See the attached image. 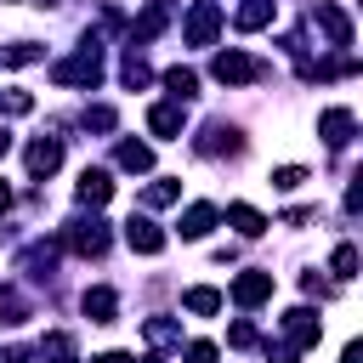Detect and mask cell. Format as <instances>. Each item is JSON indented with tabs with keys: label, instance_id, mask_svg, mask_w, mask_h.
Here are the masks:
<instances>
[{
	"label": "cell",
	"instance_id": "27",
	"mask_svg": "<svg viewBox=\"0 0 363 363\" xmlns=\"http://www.w3.org/2000/svg\"><path fill=\"white\" fill-rule=\"evenodd\" d=\"M142 335H147L153 346H176V340H182V323H170V318H147Z\"/></svg>",
	"mask_w": 363,
	"mask_h": 363
},
{
	"label": "cell",
	"instance_id": "13",
	"mask_svg": "<svg viewBox=\"0 0 363 363\" xmlns=\"http://www.w3.org/2000/svg\"><path fill=\"white\" fill-rule=\"evenodd\" d=\"M182 125H187L182 102H153V108H147V130H153V136H182Z\"/></svg>",
	"mask_w": 363,
	"mask_h": 363
},
{
	"label": "cell",
	"instance_id": "25",
	"mask_svg": "<svg viewBox=\"0 0 363 363\" xmlns=\"http://www.w3.org/2000/svg\"><path fill=\"white\" fill-rule=\"evenodd\" d=\"M119 164L125 170H153V147L147 142H119Z\"/></svg>",
	"mask_w": 363,
	"mask_h": 363
},
{
	"label": "cell",
	"instance_id": "2",
	"mask_svg": "<svg viewBox=\"0 0 363 363\" xmlns=\"http://www.w3.org/2000/svg\"><path fill=\"white\" fill-rule=\"evenodd\" d=\"M318 335H323V318H318L312 306H295V312H284V346L272 352V363H295V352L318 346Z\"/></svg>",
	"mask_w": 363,
	"mask_h": 363
},
{
	"label": "cell",
	"instance_id": "26",
	"mask_svg": "<svg viewBox=\"0 0 363 363\" xmlns=\"http://www.w3.org/2000/svg\"><path fill=\"white\" fill-rule=\"evenodd\" d=\"M329 272L346 284V278H357V244H335V255H329Z\"/></svg>",
	"mask_w": 363,
	"mask_h": 363
},
{
	"label": "cell",
	"instance_id": "9",
	"mask_svg": "<svg viewBox=\"0 0 363 363\" xmlns=\"http://www.w3.org/2000/svg\"><path fill=\"white\" fill-rule=\"evenodd\" d=\"M233 301L250 312V306H261V301H272V272H261V267H250V272H238L233 278Z\"/></svg>",
	"mask_w": 363,
	"mask_h": 363
},
{
	"label": "cell",
	"instance_id": "12",
	"mask_svg": "<svg viewBox=\"0 0 363 363\" xmlns=\"http://www.w3.org/2000/svg\"><path fill=\"white\" fill-rule=\"evenodd\" d=\"M125 244H130L136 255H159V250H164V233H159L147 216H130V221H125Z\"/></svg>",
	"mask_w": 363,
	"mask_h": 363
},
{
	"label": "cell",
	"instance_id": "11",
	"mask_svg": "<svg viewBox=\"0 0 363 363\" xmlns=\"http://www.w3.org/2000/svg\"><path fill=\"white\" fill-rule=\"evenodd\" d=\"M164 23H170V0H147V11L130 23V51H142V45H147Z\"/></svg>",
	"mask_w": 363,
	"mask_h": 363
},
{
	"label": "cell",
	"instance_id": "30",
	"mask_svg": "<svg viewBox=\"0 0 363 363\" xmlns=\"http://www.w3.org/2000/svg\"><path fill=\"white\" fill-rule=\"evenodd\" d=\"M301 182H306V170H301V164H284V170H272V187H278V193H295Z\"/></svg>",
	"mask_w": 363,
	"mask_h": 363
},
{
	"label": "cell",
	"instance_id": "19",
	"mask_svg": "<svg viewBox=\"0 0 363 363\" xmlns=\"http://www.w3.org/2000/svg\"><path fill=\"white\" fill-rule=\"evenodd\" d=\"M164 91H170V102H187V96H199V74L193 68H164Z\"/></svg>",
	"mask_w": 363,
	"mask_h": 363
},
{
	"label": "cell",
	"instance_id": "29",
	"mask_svg": "<svg viewBox=\"0 0 363 363\" xmlns=\"http://www.w3.org/2000/svg\"><path fill=\"white\" fill-rule=\"evenodd\" d=\"M113 125H119V113H113V108H102V102H96V108H85V130H113Z\"/></svg>",
	"mask_w": 363,
	"mask_h": 363
},
{
	"label": "cell",
	"instance_id": "10",
	"mask_svg": "<svg viewBox=\"0 0 363 363\" xmlns=\"http://www.w3.org/2000/svg\"><path fill=\"white\" fill-rule=\"evenodd\" d=\"M23 159H28V176H34V182H45V176L62 164V142H57V136H34Z\"/></svg>",
	"mask_w": 363,
	"mask_h": 363
},
{
	"label": "cell",
	"instance_id": "6",
	"mask_svg": "<svg viewBox=\"0 0 363 363\" xmlns=\"http://www.w3.org/2000/svg\"><path fill=\"white\" fill-rule=\"evenodd\" d=\"M193 147H199L204 159H216V153H244V136H238V125H227V119H210V125L193 136Z\"/></svg>",
	"mask_w": 363,
	"mask_h": 363
},
{
	"label": "cell",
	"instance_id": "3",
	"mask_svg": "<svg viewBox=\"0 0 363 363\" xmlns=\"http://www.w3.org/2000/svg\"><path fill=\"white\" fill-rule=\"evenodd\" d=\"M210 74H216L221 85H255V79H267V62L250 57V51H216Z\"/></svg>",
	"mask_w": 363,
	"mask_h": 363
},
{
	"label": "cell",
	"instance_id": "35",
	"mask_svg": "<svg viewBox=\"0 0 363 363\" xmlns=\"http://www.w3.org/2000/svg\"><path fill=\"white\" fill-rule=\"evenodd\" d=\"M6 210H11V187L0 182V216H6Z\"/></svg>",
	"mask_w": 363,
	"mask_h": 363
},
{
	"label": "cell",
	"instance_id": "28",
	"mask_svg": "<svg viewBox=\"0 0 363 363\" xmlns=\"http://www.w3.org/2000/svg\"><path fill=\"white\" fill-rule=\"evenodd\" d=\"M119 79H125L130 91H142V85L153 79V74H147V62H142V51H130V57H125V68H119Z\"/></svg>",
	"mask_w": 363,
	"mask_h": 363
},
{
	"label": "cell",
	"instance_id": "21",
	"mask_svg": "<svg viewBox=\"0 0 363 363\" xmlns=\"http://www.w3.org/2000/svg\"><path fill=\"white\" fill-rule=\"evenodd\" d=\"M182 306H187V312H199V318H210V312H221V289L199 284V289H187V295H182Z\"/></svg>",
	"mask_w": 363,
	"mask_h": 363
},
{
	"label": "cell",
	"instance_id": "7",
	"mask_svg": "<svg viewBox=\"0 0 363 363\" xmlns=\"http://www.w3.org/2000/svg\"><path fill=\"white\" fill-rule=\"evenodd\" d=\"M216 34H221V6L216 0H199L187 11V45H216Z\"/></svg>",
	"mask_w": 363,
	"mask_h": 363
},
{
	"label": "cell",
	"instance_id": "33",
	"mask_svg": "<svg viewBox=\"0 0 363 363\" xmlns=\"http://www.w3.org/2000/svg\"><path fill=\"white\" fill-rule=\"evenodd\" d=\"M0 363H28V352H23V346H11V352H6Z\"/></svg>",
	"mask_w": 363,
	"mask_h": 363
},
{
	"label": "cell",
	"instance_id": "37",
	"mask_svg": "<svg viewBox=\"0 0 363 363\" xmlns=\"http://www.w3.org/2000/svg\"><path fill=\"white\" fill-rule=\"evenodd\" d=\"M28 6H57V0H28Z\"/></svg>",
	"mask_w": 363,
	"mask_h": 363
},
{
	"label": "cell",
	"instance_id": "15",
	"mask_svg": "<svg viewBox=\"0 0 363 363\" xmlns=\"http://www.w3.org/2000/svg\"><path fill=\"white\" fill-rule=\"evenodd\" d=\"M79 306H85V318H91V323H113V318H119V295H113V289H102V284H96V289H85V301H79Z\"/></svg>",
	"mask_w": 363,
	"mask_h": 363
},
{
	"label": "cell",
	"instance_id": "24",
	"mask_svg": "<svg viewBox=\"0 0 363 363\" xmlns=\"http://www.w3.org/2000/svg\"><path fill=\"white\" fill-rule=\"evenodd\" d=\"M40 357H45V363H79V352H74V335H45Z\"/></svg>",
	"mask_w": 363,
	"mask_h": 363
},
{
	"label": "cell",
	"instance_id": "18",
	"mask_svg": "<svg viewBox=\"0 0 363 363\" xmlns=\"http://www.w3.org/2000/svg\"><path fill=\"white\" fill-rule=\"evenodd\" d=\"M210 227H216V204H204V199L187 204V216H182V238H204Z\"/></svg>",
	"mask_w": 363,
	"mask_h": 363
},
{
	"label": "cell",
	"instance_id": "4",
	"mask_svg": "<svg viewBox=\"0 0 363 363\" xmlns=\"http://www.w3.org/2000/svg\"><path fill=\"white\" fill-rule=\"evenodd\" d=\"M57 244H68L74 255H85V261H91V255H102V250H108V221L79 216V221H68V227H62V238H57Z\"/></svg>",
	"mask_w": 363,
	"mask_h": 363
},
{
	"label": "cell",
	"instance_id": "36",
	"mask_svg": "<svg viewBox=\"0 0 363 363\" xmlns=\"http://www.w3.org/2000/svg\"><path fill=\"white\" fill-rule=\"evenodd\" d=\"M6 147H11V136H6V125H0V159H6Z\"/></svg>",
	"mask_w": 363,
	"mask_h": 363
},
{
	"label": "cell",
	"instance_id": "32",
	"mask_svg": "<svg viewBox=\"0 0 363 363\" xmlns=\"http://www.w3.org/2000/svg\"><path fill=\"white\" fill-rule=\"evenodd\" d=\"M182 363H216V346H210V340H193V346L182 352Z\"/></svg>",
	"mask_w": 363,
	"mask_h": 363
},
{
	"label": "cell",
	"instance_id": "8",
	"mask_svg": "<svg viewBox=\"0 0 363 363\" xmlns=\"http://www.w3.org/2000/svg\"><path fill=\"white\" fill-rule=\"evenodd\" d=\"M318 136H323L329 147H346V142L357 136V113H352V108H323V113H318Z\"/></svg>",
	"mask_w": 363,
	"mask_h": 363
},
{
	"label": "cell",
	"instance_id": "16",
	"mask_svg": "<svg viewBox=\"0 0 363 363\" xmlns=\"http://www.w3.org/2000/svg\"><path fill=\"white\" fill-rule=\"evenodd\" d=\"M227 221L238 227V238H261V233H267V216H261L255 204H227Z\"/></svg>",
	"mask_w": 363,
	"mask_h": 363
},
{
	"label": "cell",
	"instance_id": "23",
	"mask_svg": "<svg viewBox=\"0 0 363 363\" xmlns=\"http://www.w3.org/2000/svg\"><path fill=\"white\" fill-rule=\"evenodd\" d=\"M28 318H34V312H28V301H23L17 289H6V284H0V323H28Z\"/></svg>",
	"mask_w": 363,
	"mask_h": 363
},
{
	"label": "cell",
	"instance_id": "20",
	"mask_svg": "<svg viewBox=\"0 0 363 363\" xmlns=\"http://www.w3.org/2000/svg\"><path fill=\"white\" fill-rule=\"evenodd\" d=\"M51 267H57V244H28V250H23V272H28V278H45Z\"/></svg>",
	"mask_w": 363,
	"mask_h": 363
},
{
	"label": "cell",
	"instance_id": "5",
	"mask_svg": "<svg viewBox=\"0 0 363 363\" xmlns=\"http://www.w3.org/2000/svg\"><path fill=\"white\" fill-rule=\"evenodd\" d=\"M312 23L323 28V40H329L335 51H352V17H346L335 0H318V6H312Z\"/></svg>",
	"mask_w": 363,
	"mask_h": 363
},
{
	"label": "cell",
	"instance_id": "14",
	"mask_svg": "<svg viewBox=\"0 0 363 363\" xmlns=\"http://www.w3.org/2000/svg\"><path fill=\"white\" fill-rule=\"evenodd\" d=\"M74 199H79V204H91V210H96V204H108V199H113V176H108V170H85V176H79V187H74Z\"/></svg>",
	"mask_w": 363,
	"mask_h": 363
},
{
	"label": "cell",
	"instance_id": "22",
	"mask_svg": "<svg viewBox=\"0 0 363 363\" xmlns=\"http://www.w3.org/2000/svg\"><path fill=\"white\" fill-rule=\"evenodd\" d=\"M176 199H182V182H170V176H159V182L142 193V204H147V210H164V204H176Z\"/></svg>",
	"mask_w": 363,
	"mask_h": 363
},
{
	"label": "cell",
	"instance_id": "34",
	"mask_svg": "<svg viewBox=\"0 0 363 363\" xmlns=\"http://www.w3.org/2000/svg\"><path fill=\"white\" fill-rule=\"evenodd\" d=\"M96 363H130V352H102Z\"/></svg>",
	"mask_w": 363,
	"mask_h": 363
},
{
	"label": "cell",
	"instance_id": "1",
	"mask_svg": "<svg viewBox=\"0 0 363 363\" xmlns=\"http://www.w3.org/2000/svg\"><path fill=\"white\" fill-rule=\"evenodd\" d=\"M51 79L57 85H96L102 79V45H96V34H85V45L74 51V57H62V62H51Z\"/></svg>",
	"mask_w": 363,
	"mask_h": 363
},
{
	"label": "cell",
	"instance_id": "31",
	"mask_svg": "<svg viewBox=\"0 0 363 363\" xmlns=\"http://www.w3.org/2000/svg\"><path fill=\"white\" fill-rule=\"evenodd\" d=\"M255 340H261V335H255V323H250V318H238V323L227 329V346H238V352H244V346H255Z\"/></svg>",
	"mask_w": 363,
	"mask_h": 363
},
{
	"label": "cell",
	"instance_id": "17",
	"mask_svg": "<svg viewBox=\"0 0 363 363\" xmlns=\"http://www.w3.org/2000/svg\"><path fill=\"white\" fill-rule=\"evenodd\" d=\"M272 11H278V0H244L233 23H238L244 34H255V28H267V23H272Z\"/></svg>",
	"mask_w": 363,
	"mask_h": 363
}]
</instances>
